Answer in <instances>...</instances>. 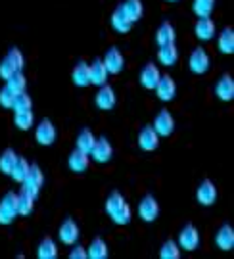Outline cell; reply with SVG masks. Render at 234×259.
<instances>
[{"instance_id":"cell-28","label":"cell","mask_w":234,"mask_h":259,"mask_svg":"<svg viewBox=\"0 0 234 259\" xmlns=\"http://www.w3.org/2000/svg\"><path fill=\"white\" fill-rule=\"evenodd\" d=\"M108 255H110V248H108L106 240L100 236H96L90 242V246L86 248V259H106Z\"/></svg>"},{"instance_id":"cell-36","label":"cell","mask_w":234,"mask_h":259,"mask_svg":"<svg viewBox=\"0 0 234 259\" xmlns=\"http://www.w3.org/2000/svg\"><path fill=\"white\" fill-rule=\"evenodd\" d=\"M182 250L178 248L177 240H165L161 244V250H159V257L161 259H178L180 257Z\"/></svg>"},{"instance_id":"cell-33","label":"cell","mask_w":234,"mask_h":259,"mask_svg":"<svg viewBox=\"0 0 234 259\" xmlns=\"http://www.w3.org/2000/svg\"><path fill=\"white\" fill-rule=\"evenodd\" d=\"M27 171H29V161L25 159V157L18 156V159H16V163H14V167H12V171H10V175L16 183H23L25 181V177H27Z\"/></svg>"},{"instance_id":"cell-24","label":"cell","mask_w":234,"mask_h":259,"mask_svg":"<svg viewBox=\"0 0 234 259\" xmlns=\"http://www.w3.org/2000/svg\"><path fill=\"white\" fill-rule=\"evenodd\" d=\"M158 62L165 67H173L178 62V50L175 42H169V45H161L158 50Z\"/></svg>"},{"instance_id":"cell-15","label":"cell","mask_w":234,"mask_h":259,"mask_svg":"<svg viewBox=\"0 0 234 259\" xmlns=\"http://www.w3.org/2000/svg\"><path fill=\"white\" fill-rule=\"evenodd\" d=\"M90 165V156L79 148H73L69 152V157H67V167L71 173H77V175H83L86 173V169Z\"/></svg>"},{"instance_id":"cell-42","label":"cell","mask_w":234,"mask_h":259,"mask_svg":"<svg viewBox=\"0 0 234 259\" xmlns=\"http://www.w3.org/2000/svg\"><path fill=\"white\" fill-rule=\"evenodd\" d=\"M69 259H86V248L79 246V244H73L71 246V251H69Z\"/></svg>"},{"instance_id":"cell-41","label":"cell","mask_w":234,"mask_h":259,"mask_svg":"<svg viewBox=\"0 0 234 259\" xmlns=\"http://www.w3.org/2000/svg\"><path fill=\"white\" fill-rule=\"evenodd\" d=\"M14 73H16V69L12 67V64H10L6 58H2V60H0V79L6 81V79L12 77Z\"/></svg>"},{"instance_id":"cell-21","label":"cell","mask_w":234,"mask_h":259,"mask_svg":"<svg viewBox=\"0 0 234 259\" xmlns=\"http://www.w3.org/2000/svg\"><path fill=\"white\" fill-rule=\"evenodd\" d=\"M119 6H121L123 14L127 16V19L131 21L132 25L136 21H141L142 16H144V4H142V0H123Z\"/></svg>"},{"instance_id":"cell-22","label":"cell","mask_w":234,"mask_h":259,"mask_svg":"<svg viewBox=\"0 0 234 259\" xmlns=\"http://www.w3.org/2000/svg\"><path fill=\"white\" fill-rule=\"evenodd\" d=\"M88 67H90V84L100 87V84L108 83L110 73H108V69H106V65H104L102 58H94L92 62L88 64Z\"/></svg>"},{"instance_id":"cell-35","label":"cell","mask_w":234,"mask_h":259,"mask_svg":"<svg viewBox=\"0 0 234 259\" xmlns=\"http://www.w3.org/2000/svg\"><path fill=\"white\" fill-rule=\"evenodd\" d=\"M16 159H18V152L14 148H6L2 154H0V173H4V175H10V171H12V167L16 163Z\"/></svg>"},{"instance_id":"cell-4","label":"cell","mask_w":234,"mask_h":259,"mask_svg":"<svg viewBox=\"0 0 234 259\" xmlns=\"http://www.w3.org/2000/svg\"><path fill=\"white\" fill-rule=\"evenodd\" d=\"M177 244L182 251H188V253L196 251L198 248H200V232H198L196 225L186 223V225L180 229V232H178Z\"/></svg>"},{"instance_id":"cell-11","label":"cell","mask_w":234,"mask_h":259,"mask_svg":"<svg viewBox=\"0 0 234 259\" xmlns=\"http://www.w3.org/2000/svg\"><path fill=\"white\" fill-rule=\"evenodd\" d=\"M94 104H96V108L102 111H110L115 108V104H117V94L113 91L112 84H100L98 87V93L94 96Z\"/></svg>"},{"instance_id":"cell-19","label":"cell","mask_w":234,"mask_h":259,"mask_svg":"<svg viewBox=\"0 0 234 259\" xmlns=\"http://www.w3.org/2000/svg\"><path fill=\"white\" fill-rule=\"evenodd\" d=\"M215 244L221 251H230L234 248V227L232 225H221L215 234Z\"/></svg>"},{"instance_id":"cell-31","label":"cell","mask_w":234,"mask_h":259,"mask_svg":"<svg viewBox=\"0 0 234 259\" xmlns=\"http://www.w3.org/2000/svg\"><path fill=\"white\" fill-rule=\"evenodd\" d=\"M94 142H96V135H94L90 129H81L79 131V135H77V140H75V148L83 150L86 152L88 156H90V150H92Z\"/></svg>"},{"instance_id":"cell-9","label":"cell","mask_w":234,"mask_h":259,"mask_svg":"<svg viewBox=\"0 0 234 259\" xmlns=\"http://www.w3.org/2000/svg\"><path fill=\"white\" fill-rule=\"evenodd\" d=\"M56 137H58V131H56V125L52 121L48 119V117L38 121V125L35 127V139H37V142L40 146H52L56 142Z\"/></svg>"},{"instance_id":"cell-16","label":"cell","mask_w":234,"mask_h":259,"mask_svg":"<svg viewBox=\"0 0 234 259\" xmlns=\"http://www.w3.org/2000/svg\"><path fill=\"white\" fill-rule=\"evenodd\" d=\"M154 91H156V94H158V98L161 102H171L177 96V83H175V79L171 75L165 73L159 77V81Z\"/></svg>"},{"instance_id":"cell-3","label":"cell","mask_w":234,"mask_h":259,"mask_svg":"<svg viewBox=\"0 0 234 259\" xmlns=\"http://www.w3.org/2000/svg\"><path fill=\"white\" fill-rule=\"evenodd\" d=\"M18 217V194L10 190L0 200V225H12Z\"/></svg>"},{"instance_id":"cell-38","label":"cell","mask_w":234,"mask_h":259,"mask_svg":"<svg viewBox=\"0 0 234 259\" xmlns=\"http://www.w3.org/2000/svg\"><path fill=\"white\" fill-rule=\"evenodd\" d=\"M4 58L12 64V67H14L16 71H23V67H25V56H23V52H21L18 47L10 48L8 54L4 56Z\"/></svg>"},{"instance_id":"cell-6","label":"cell","mask_w":234,"mask_h":259,"mask_svg":"<svg viewBox=\"0 0 234 259\" xmlns=\"http://www.w3.org/2000/svg\"><path fill=\"white\" fill-rule=\"evenodd\" d=\"M113 157V146L110 144V140L106 137H96V142H94L92 150H90V159L94 163H100V165H106L110 163Z\"/></svg>"},{"instance_id":"cell-23","label":"cell","mask_w":234,"mask_h":259,"mask_svg":"<svg viewBox=\"0 0 234 259\" xmlns=\"http://www.w3.org/2000/svg\"><path fill=\"white\" fill-rule=\"evenodd\" d=\"M159 77H161V73H159L158 65L156 64H146L144 67H142L141 71V84L146 89V91H154L156 89V84H158Z\"/></svg>"},{"instance_id":"cell-43","label":"cell","mask_w":234,"mask_h":259,"mask_svg":"<svg viewBox=\"0 0 234 259\" xmlns=\"http://www.w3.org/2000/svg\"><path fill=\"white\" fill-rule=\"evenodd\" d=\"M165 2H178V0H165Z\"/></svg>"},{"instance_id":"cell-1","label":"cell","mask_w":234,"mask_h":259,"mask_svg":"<svg viewBox=\"0 0 234 259\" xmlns=\"http://www.w3.org/2000/svg\"><path fill=\"white\" fill-rule=\"evenodd\" d=\"M104 209L108 213V217L112 219V223L119 225V227H125L129 225L132 219V209L129 202L125 200V196L117 190L110 192V196L106 198V204H104Z\"/></svg>"},{"instance_id":"cell-2","label":"cell","mask_w":234,"mask_h":259,"mask_svg":"<svg viewBox=\"0 0 234 259\" xmlns=\"http://www.w3.org/2000/svg\"><path fill=\"white\" fill-rule=\"evenodd\" d=\"M42 185H44V173H42L40 165H38V163H29L27 177H25V181L21 183V188H19V190L27 192V194H31L33 198H38Z\"/></svg>"},{"instance_id":"cell-7","label":"cell","mask_w":234,"mask_h":259,"mask_svg":"<svg viewBox=\"0 0 234 259\" xmlns=\"http://www.w3.org/2000/svg\"><path fill=\"white\" fill-rule=\"evenodd\" d=\"M152 127L156 129L159 137H163V139H167L171 137L173 133H175V127H177V123H175V117H173V113L169 110H159L158 115L154 117V123H152Z\"/></svg>"},{"instance_id":"cell-25","label":"cell","mask_w":234,"mask_h":259,"mask_svg":"<svg viewBox=\"0 0 234 259\" xmlns=\"http://www.w3.org/2000/svg\"><path fill=\"white\" fill-rule=\"evenodd\" d=\"M110 23H112V29L115 33H119V35H127L129 31L132 29V23L127 19V16L123 14L121 6H117V8L112 12V18H110Z\"/></svg>"},{"instance_id":"cell-12","label":"cell","mask_w":234,"mask_h":259,"mask_svg":"<svg viewBox=\"0 0 234 259\" xmlns=\"http://www.w3.org/2000/svg\"><path fill=\"white\" fill-rule=\"evenodd\" d=\"M196 202L204 207H211L217 202V186L211 179H204L196 188Z\"/></svg>"},{"instance_id":"cell-5","label":"cell","mask_w":234,"mask_h":259,"mask_svg":"<svg viewBox=\"0 0 234 259\" xmlns=\"http://www.w3.org/2000/svg\"><path fill=\"white\" fill-rule=\"evenodd\" d=\"M211 65V58L204 47H196L188 56V69L194 75H206Z\"/></svg>"},{"instance_id":"cell-39","label":"cell","mask_w":234,"mask_h":259,"mask_svg":"<svg viewBox=\"0 0 234 259\" xmlns=\"http://www.w3.org/2000/svg\"><path fill=\"white\" fill-rule=\"evenodd\" d=\"M12 110L14 111H23V110H33V98L29 96L27 91L18 93L14 96V102H12Z\"/></svg>"},{"instance_id":"cell-30","label":"cell","mask_w":234,"mask_h":259,"mask_svg":"<svg viewBox=\"0 0 234 259\" xmlns=\"http://www.w3.org/2000/svg\"><path fill=\"white\" fill-rule=\"evenodd\" d=\"M35 200H37V198H33V196L27 194V192L19 190L18 192V215L19 217H29L31 213L35 211Z\"/></svg>"},{"instance_id":"cell-26","label":"cell","mask_w":234,"mask_h":259,"mask_svg":"<svg viewBox=\"0 0 234 259\" xmlns=\"http://www.w3.org/2000/svg\"><path fill=\"white\" fill-rule=\"evenodd\" d=\"M175 40H177L175 25L171 21H163L156 31V45L161 47V45H169V42H175Z\"/></svg>"},{"instance_id":"cell-32","label":"cell","mask_w":234,"mask_h":259,"mask_svg":"<svg viewBox=\"0 0 234 259\" xmlns=\"http://www.w3.org/2000/svg\"><path fill=\"white\" fill-rule=\"evenodd\" d=\"M38 259H56L58 257V244L50 236L42 238L37 248Z\"/></svg>"},{"instance_id":"cell-40","label":"cell","mask_w":234,"mask_h":259,"mask_svg":"<svg viewBox=\"0 0 234 259\" xmlns=\"http://www.w3.org/2000/svg\"><path fill=\"white\" fill-rule=\"evenodd\" d=\"M14 96L16 93L10 89L8 84L4 83V87L0 89V106L4 108V110H12V102H14Z\"/></svg>"},{"instance_id":"cell-10","label":"cell","mask_w":234,"mask_h":259,"mask_svg":"<svg viewBox=\"0 0 234 259\" xmlns=\"http://www.w3.org/2000/svg\"><path fill=\"white\" fill-rule=\"evenodd\" d=\"M102 62L110 75H119L125 69V56L117 47H110L102 56Z\"/></svg>"},{"instance_id":"cell-8","label":"cell","mask_w":234,"mask_h":259,"mask_svg":"<svg viewBox=\"0 0 234 259\" xmlns=\"http://www.w3.org/2000/svg\"><path fill=\"white\" fill-rule=\"evenodd\" d=\"M81 236V229L73 217H67L64 219V223L58 227V238L64 246H73Z\"/></svg>"},{"instance_id":"cell-20","label":"cell","mask_w":234,"mask_h":259,"mask_svg":"<svg viewBox=\"0 0 234 259\" xmlns=\"http://www.w3.org/2000/svg\"><path fill=\"white\" fill-rule=\"evenodd\" d=\"M71 81L79 89L90 87V67H88V62H84V60L77 62L73 71H71Z\"/></svg>"},{"instance_id":"cell-29","label":"cell","mask_w":234,"mask_h":259,"mask_svg":"<svg viewBox=\"0 0 234 259\" xmlns=\"http://www.w3.org/2000/svg\"><path fill=\"white\" fill-rule=\"evenodd\" d=\"M14 125L18 131H29L35 127V113L33 110L14 111Z\"/></svg>"},{"instance_id":"cell-18","label":"cell","mask_w":234,"mask_h":259,"mask_svg":"<svg viewBox=\"0 0 234 259\" xmlns=\"http://www.w3.org/2000/svg\"><path fill=\"white\" fill-rule=\"evenodd\" d=\"M159 139L161 137L156 133V129L152 125H144L138 133V148L144 150V152H154L159 146Z\"/></svg>"},{"instance_id":"cell-27","label":"cell","mask_w":234,"mask_h":259,"mask_svg":"<svg viewBox=\"0 0 234 259\" xmlns=\"http://www.w3.org/2000/svg\"><path fill=\"white\" fill-rule=\"evenodd\" d=\"M217 37V47L221 54H232L234 52V29L225 27Z\"/></svg>"},{"instance_id":"cell-17","label":"cell","mask_w":234,"mask_h":259,"mask_svg":"<svg viewBox=\"0 0 234 259\" xmlns=\"http://www.w3.org/2000/svg\"><path fill=\"white\" fill-rule=\"evenodd\" d=\"M215 96L221 102L234 100V79L230 73H223L215 83Z\"/></svg>"},{"instance_id":"cell-14","label":"cell","mask_w":234,"mask_h":259,"mask_svg":"<svg viewBox=\"0 0 234 259\" xmlns=\"http://www.w3.org/2000/svg\"><path fill=\"white\" fill-rule=\"evenodd\" d=\"M158 215H159L158 198L154 194H146L141 200V204H138V217L144 223H154L158 219Z\"/></svg>"},{"instance_id":"cell-34","label":"cell","mask_w":234,"mask_h":259,"mask_svg":"<svg viewBox=\"0 0 234 259\" xmlns=\"http://www.w3.org/2000/svg\"><path fill=\"white\" fill-rule=\"evenodd\" d=\"M217 0H192V12L196 18H204V16H211L215 10Z\"/></svg>"},{"instance_id":"cell-13","label":"cell","mask_w":234,"mask_h":259,"mask_svg":"<svg viewBox=\"0 0 234 259\" xmlns=\"http://www.w3.org/2000/svg\"><path fill=\"white\" fill-rule=\"evenodd\" d=\"M217 35V25L215 21L211 19V16H204V18H198L194 23V37L202 42H209L213 40Z\"/></svg>"},{"instance_id":"cell-37","label":"cell","mask_w":234,"mask_h":259,"mask_svg":"<svg viewBox=\"0 0 234 259\" xmlns=\"http://www.w3.org/2000/svg\"><path fill=\"white\" fill-rule=\"evenodd\" d=\"M4 83L8 84L10 89L14 91V93H23V91H27V77L23 75V71H16V73L8 77Z\"/></svg>"}]
</instances>
